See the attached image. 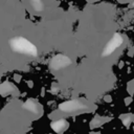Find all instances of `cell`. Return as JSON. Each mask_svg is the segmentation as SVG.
Segmentation results:
<instances>
[{"label": "cell", "mask_w": 134, "mask_h": 134, "mask_svg": "<svg viewBox=\"0 0 134 134\" xmlns=\"http://www.w3.org/2000/svg\"><path fill=\"white\" fill-rule=\"evenodd\" d=\"M14 48L17 50V51H20V52H24V53H36V49L34 47V45H31L28 41L24 40V39H16L14 40L13 44Z\"/></svg>", "instance_id": "1"}]
</instances>
